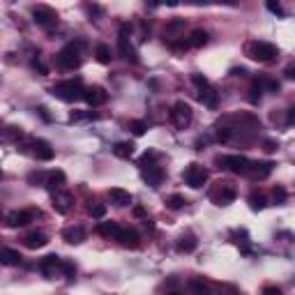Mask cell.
I'll return each mask as SVG.
<instances>
[{
  "label": "cell",
  "instance_id": "f5cc1de1",
  "mask_svg": "<svg viewBox=\"0 0 295 295\" xmlns=\"http://www.w3.org/2000/svg\"><path fill=\"white\" fill-rule=\"evenodd\" d=\"M231 74H233V76H245L247 69H245V67H235V69H231Z\"/></svg>",
  "mask_w": 295,
  "mask_h": 295
},
{
  "label": "cell",
  "instance_id": "5bb4252c",
  "mask_svg": "<svg viewBox=\"0 0 295 295\" xmlns=\"http://www.w3.org/2000/svg\"><path fill=\"white\" fill-rule=\"evenodd\" d=\"M23 245L28 247V249H42V247L49 245V235L42 231H30L23 238Z\"/></svg>",
  "mask_w": 295,
  "mask_h": 295
},
{
  "label": "cell",
  "instance_id": "7402d4cb",
  "mask_svg": "<svg viewBox=\"0 0 295 295\" xmlns=\"http://www.w3.org/2000/svg\"><path fill=\"white\" fill-rule=\"evenodd\" d=\"M120 231H122V228H120L115 221H101L99 226H97V233H99V235H104V238H108V240H111V238L118 240Z\"/></svg>",
  "mask_w": 295,
  "mask_h": 295
},
{
  "label": "cell",
  "instance_id": "7dc6e473",
  "mask_svg": "<svg viewBox=\"0 0 295 295\" xmlns=\"http://www.w3.org/2000/svg\"><path fill=\"white\" fill-rule=\"evenodd\" d=\"M263 295H282V289H277V286H265Z\"/></svg>",
  "mask_w": 295,
  "mask_h": 295
},
{
  "label": "cell",
  "instance_id": "3957f363",
  "mask_svg": "<svg viewBox=\"0 0 295 295\" xmlns=\"http://www.w3.org/2000/svg\"><path fill=\"white\" fill-rule=\"evenodd\" d=\"M214 162L219 164V169L231 171L235 176H247V171H249V166H251V162L245 155H221V157H217Z\"/></svg>",
  "mask_w": 295,
  "mask_h": 295
},
{
  "label": "cell",
  "instance_id": "e0dca14e",
  "mask_svg": "<svg viewBox=\"0 0 295 295\" xmlns=\"http://www.w3.org/2000/svg\"><path fill=\"white\" fill-rule=\"evenodd\" d=\"M118 242L122 247H127V249H136L141 245V238H138V233L134 228H122L118 235Z\"/></svg>",
  "mask_w": 295,
  "mask_h": 295
},
{
  "label": "cell",
  "instance_id": "f907efd6",
  "mask_svg": "<svg viewBox=\"0 0 295 295\" xmlns=\"http://www.w3.org/2000/svg\"><path fill=\"white\" fill-rule=\"evenodd\" d=\"M286 122H289V125H295V106H293V108H289V115H286Z\"/></svg>",
  "mask_w": 295,
  "mask_h": 295
},
{
  "label": "cell",
  "instance_id": "816d5d0a",
  "mask_svg": "<svg viewBox=\"0 0 295 295\" xmlns=\"http://www.w3.org/2000/svg\"><path fill=\"white\" fill-rule=\"evenodd\" d=\"M134 214H136V217H143V219H148V214H145V210H143L141 205L134 207Z\"/></svg>",
  "mask_w": 295,
  "mask_h": 295
},
{
  "label": "cell",
  "instance_id": "6da1fadb",
  "mask_svg": "<svg viewBox=\"0 0 295 295\" xmlns=\"http://www.w3.org/2000/svg\"><path fill=\"white\" fill-rule=\"evenodd\" d=\"M51 95L63 101H79L86 97V88H83L81 79H67V81L56 83V86L51 88Z\"/></svg>",
  "mask_w": 295,
  "mask_h": 295
},
{
  "label": "cell",
  "instance_id": "9c48e42d",
  "mask_svg": "<svg viewBox=\"0 0 295 295\" xmlns=\"http://www.w3.org/2000/svg\"><path fill=\"white\" fill-rule=\"evenodd\" d=\"M37 214H39L37 210H14V212H9L5 217V221L9 228H21V226H28Z\"/></svg>",
  "mask_w": 295,
  "mask_h": 295
},
{
  "label": "cell",
  "instance_id": "f1b7e54d",
  "mask_svg": "<svg viewBox=\"0 0 295 295\" xmlns=\"http://www.w3.org/2000/svg\"><path fill=\"white\" fill-rule=\"evenodd\" d=\"M265 205H268L265 196L258 194V192H251V194H249V207H251V210H254V212H258V210H263Z\"/></svg>",
  "mask_w": 295,
  "mask_h": 295
},
{
  "label": "cell",
  "instance_id": "277c9868",
  "mask_svg": "<svg viewBox=\"0 0 295 295\" xmlns=\"http://www.w3.org/2000/svg\"><path fill=\"white\" fill-rule=\"evenodd\" d=\"M56 63L60 69H76L81 65V44H67L56 56Z\"/></svg>",
  "mask_w": 295,
  "mask_h": 295
},
{
  "label": "cell",
  "instance_id": "8d00e7d4",
  "mask_svg": "<svg viewBox=\"0 0 295 295\" xmlns=\"http://www.w3.org/2000/svg\"><path fill=\"white\" fill-rule=\"evenodd\" d=\"M189 39H178V42H171V51L173 53H182V51H187L189 49Z\"/></svg>",
  "mask_w": 295,
  "mask_h": 295
},
{
  "label": "cell",
  "instance_id": "2e32d148",
  "mask_svg": "<svg viewBox=\"0 0 295 295\" xmlns=\"http://www.w3.org/2000/svg\"><path fill=\"white\" fill-rule=\"evenodd\" d=\"M32 148H35V150H32V155H35L39 162H51V159H53V155H56V150H53V148H51L46 141H39V138H37V141H32Z\"/></svg>",
  "mask_w": 295,
  "mask_h": 295
},
{
  "label": "cell",
  "instance_id": "9a60e30c",
  "mask_svg": "<svg viewBox=\"0 0 295 295\" xmlns=\"http://www.w3.org/2000/svg\"><path fill=\"white\" fill-rule=\"evenodd\" d=\"M51 201H53L51 205H53V210H56L58 214H67L69 210H72V196L65 194V192H56Z\"/></svg>",
  "mask_w": 295,
  "mask_h": 295
},
{
  "label": "cell",
  "instance_id": "4dcf8cb0",
  "mask_svg": "<svg viewBox=\"0 0 295 295\" xmlns=\"http://www.w3.org/2000/svg\"><path fill=\"white\" fill-rule=\"evenodd\" d=\"M189 291H192V295H210L203 279H189Z\"/></svg>",
  "mask_w": 295,
  "mask_h": 295
},
{
  "label": "cell",
  "instance_id": "b9f144b4",
  "mask_svg": "<svg viewBox=\"0 0 295 295\" xmlns=\"http://www.w3.org/2000/svg\"><path fill=\"white\" fill-rule=\"evenodd\" d=\"M32 69H35V72H39V74H49V67H46V65L42 63L39 58H35V60H32Z\"/></svg>",
  "mask_w": 295,
  "mask_h": 295
},
{
  "label": "cell",
  "instance_id": "74e56055",
  "mask_svg": "<svg viewBox=\"0 0 295 295\" xmlns=\"http://www.w3.org/2000/svg\"><path fill=\"white\" fill-rule=\"evenodd\" d=\"M63 270H65V277H67V282H74L76 265L72 263V261H63Z\"/></svg>",
  "mask_w": 295,
  "mask_h": 295
},
{
  "label": "cell",
  "instance_id": "db71d44e",
  "mask_svg": "<svg viewBox=\"0 0 295 295\" xmlns=\"http://www.w3.org/2000/svg\"><path fill=\"white\" fill-rule=\"evenodd\" d=\"M171 295H185V293H171Z\"/></svg>",
  "mask_w": 295,
  "mask_h": 295
},
{
  "label": "cell",
  "instance_id": "d590c367",
  "mask_svg": "<svg viewBox=\"0 0 295 295\" xmlns=\"http://www.w3.org/2000/svg\"><path fill=\"white\" fill-rule=\"evenodd\" d=\"M192 83H194V86H196L198 90H203V88H207V86H210L205 76L198 74V72H194V74H192Z\"/></svg>",
  "mask_w": 295,
  "mask_h": 295
},
{
  "label": "cell",
  "instance_id": "1f68e13d",
  "mask_svg": "<svg viewBox=\"0 0 295 295\" xmlns=\"http://www.w3.org/2000/svg\"><path fill=\"white\" fill-rule=\"evenodd\" d=\"M166 207H169V210H180V207H185V196H180V194H171V196H166Z\"/></svg>",
  "mask_w": 295,
  "mask_h": 295
},
{
  "label": "cell",
  "instance_id": "52a82bcc",
  "mask_svg": "<svg viewBox=\"0 0 295 295\" xmlns=\"http://www.w3.org/2000/svg\"><path fill=\"white\" fill-rule=\"evenodd\" d=\"M235 196H238V192H235L233 185H228V182H219V185L210 192V201H212L214 205H228V203L235 201Z\"/></svg>",
  "mask_w": 295,
  "mask_h": 295
},
{
  "label": "cell",
  "instance_id": "8fae6325",
  "mask_svg": "<svg viewBox=\"0 0 295 295\" xmlns=\"http://www.w3.org/2000/svg\"><path fill=\"white\" fill-rule=\"evenodd\" d=\"M83 99L88 101L90 106H101V104H106L108 93L101 86H90V88H86V97Z\"/></svg>",
  "mask_w": 295,
  "mask_h": 295
},
{
  "label": "cell",
  "instance_id": "cb8c5ba5",
  "mask_svg": "<svg viewBox=\"0 0 295 295\" xmlns=\"http://www.w3.org/2000/svg\"><path fill=\"white\" fill-rule=\"evenodd\" d=\"M198 99H201L203 106L217 108V93H214L210 86H207V88H203V90H198Z\"/></svg>",
  "mask_w": 295,
  "mask_h": 295
},
{
  "label": "cell",
  "instance_id": "5b68a950",
  "mask_svg": "<svg viewBox=\"0 0 295 295\" xmlns=\"http://www.w3.org/2000/svg\"><path fill=\"white\" fill-rule=\"evenodd\" d=\"M207 169H203L201 164H189L187 169H185V173H182V180L187 182L189 187H194V189H198V187H203L207 182Z\"/></svg>",
  "mask_w": 295,
  "mask_h": 295
},
{
  "label": "cell",
  "instance_id": "bcb514c9",
  "mask_svg": "<svg viewBox=\"0 0 295 295\" xmlns=\"http://www.w3.org/2000/svg\"><path fill=\"white\" fill-rule=\"evenodd\" d=\"M268 9H270L272 14H279V16H282V14H284V7L279 5V2H272V0H270V2H268Z\"/></svg>",
  "mask_w": 295,
  "mask_h": 295
},
{
  "label": "cell",
  "instance_id": "ab89813d",
  "mask_svg": "<svg viewBox=\"0 0 295 295\" xmlns=\"http://www.w3.org/2000/svg\"><path fill=\"white\" fill-rule=\"evenodd\" d=\"M28 182L37 187V185H42V182H44V173H39V171H32L30 176H28ZM44 185H46V182H44Z\"/></svg>",
  "mask_w": 295,
  "mask_h": 295
},
{
  "label": "cell",
  "instance_id": "d6986e66",
  "mask_svg": "<svg viewBox=\"0 0 295 295\" xmlns=\"http://www.w3.org/2000/svg\"><path fill=\"white\" fill-rule=\"evenodd\" d=\"M56 268H63V258L58 256V254H49V256H44L42 261H39V270L44 272L46 277L53 275Z\"/></svg>",
  "mask_w": 295,
  "mask_h": 295
},
{
  "label": "cell",
  "instance_id": "ee69618b",
  "mask_svg": "<svg viewBox=\"0 0 295 295\" xmlns=\"http://www.w3.org/2000/svg\"><path fill=\"white\" fill-rule=\"evenodd\" d=\"M86 118H95L93 113H81V111H72V113H69V120H72V122H74V120H86Z\"/></svg>",
  "mask_w": 295,
  "mask_h": 295
},
{
  "label": "cell",
  "instance_id": "603a6c76",
  "mask_svg": "<svg viewBox=\"0 0 295 295\" xmlns=\"http://www.w3.org/2000/svg\"><path fill=\"white\" fill-rule=\"evenodd\" d=\"M23 258H21V254L16 249H9V247H5V249L0 251V263L2 265H19Z\"/></svg>",
  "mask_w": 295,
  "mask_h": 295
},
{
  "label": "cell",
  "instance_id": "30bf717a",
  "mask_svg": "<svg viewBox=\"0 0 295 295\" xmlns=\"http://www.w3.org/2000/svg\"><path fill=\"white\" fill-rule=\"evenodd\" d=\"M275 171V164L272 162H251L249 171H247V178L249 180H265Z\"/></svg>",
  "mask_w": 295,
  "mask_h": 295
},
{
  "label": "cell",
  "instance_id": "e575fe53",
  "mask_svg": "<svg viewBox=\"0 0 295 295\" xmlns=\"http://www.w3.org/2000/svg\"><path fill=\"white\" fill-rule=\"evenodd\" d=\"M23 134H21L19 127H5V132H2V138L5 141H14V138H21Z\"/></svg>",
  "mask_w": 295,
  "mask_h": 295
},
{
  "label": "cell",
  "instance_id": "f6af8a7d",
  "mask_svg": "<svg viewBox=\"0 0 295 295\" xmlns=\"http://www.w3.org/2000/svg\"><path fill=\"white\" fill-rule=\"evenodd\" d=\"M277 148H279V143H277V141H270V138H268V141H263V150L265 152H277Z\"/></svg>",
  "mask_w": 295,
  "mask_h": 295
},
{
  "label": "cell",
  "instance_id": "ffe728a7",
  "mask_svg": "<svg viewBox=\"0 0 295 295\" xmlns=\"http://www.w3.org/2000/svg\"><path fill=\"white\" fill-rule=\"evenodd\" d=\"M108 198H111V203L118 207H125L132 203V194L129 192H125V189H120V187H111L108 189Z\"/></svg>",
  "mask_w": 295,
  "mask_h": 295
},
{
  "label": "cell",
  "instance_id": "83f0119b",
  "mask_svg": "<svg viewBox=\"0 0 295 295\" xmlns=\"http://www.w3.org/2000/svg\"><path fill=\"white\" fill-rule=\"evenodd\" d=\"M189 44L196 46V49H201V46L207 44V32L201 30V28H196L194 32H192V37H189Z\"/></svg>",
  "mask_w": 295,
  "mask_h": 295
},
{
  "label": "cell",
  "instance_id": "681fc988",
  "mask_svg": "<svg viewBox=\"0 0 295 295\" xmlns=\"http://www.w3.org/2000/svg\"><path fill=\"white\" fill-rule=\"evenodd\" d=\"M37 113L42 115V120H46V122H51V115H49V111H46V106H39V108H37Z\"/></svg>",
  "mask_w": 295,
  "mask_h": 295
},
{
  "label": "cell",
  "instance_id": "7bdbcfd3",
  "mask_svg": "<svg viewBox=\"0 0 295 295\" xmlns=\"http://www.w3.org/2000/svg\"><path fill=\"white\" fill-rule=\"evenodd\" d=\"M263 88H268V90H270V93H279V83H277L275 81V79H265V81H263Z\"/></svg>",
  "mask_w": 295,
  "mask_h": 295
},
{
  "label": "cell",
  "instance_id": "44dd1931",
  "mask_svg": "<svg viewBox=\"0 0 295 295\" xmlns=\"http://www.w3.org/2000/svg\"><path fill=\"white\" fill-rule=\"evenodd\" d=\"M143 180L150 187H159L164 182V169L162 166H148V169H143Z\"/></svg>",
  "mask_w": 295,
  "mask_h": 295
},
{
  "label": "cell",
  "instance_id": "d4e9b609",
  "mask_svg": "<svg viewBox=\"0 0 295 295\" xmlns=\"http://www.w3.org/2000/svg\"><path fill=\"white\" fill-rule=\"evenodd\" d=\"M65 180H67V178H65L63 171H53V173H49V178H46V187H49L51 192L56 194L58 189L65 185Z\"/></svg>",
  "mask_w": 295,
  "mask_h": 295
},
{
  "label": "cell",
  "instance_id": "7a4b0ae2",
  "mask_svg": "<svg viewBox=\"0 0 295 295\" xmlns=\"http://www.w3.org/2000/svg\"><path fill=\"white\" fill-rule=\"evenodd\" d=\"M245 51H247V56H249L251 60H256V63H270V60H275V58L279 56V49H277L275 44H270V42H261V39L249 42Z\"/></svg>",
  "mask_w": 295,
  "mask_h": 295
},
{
  "label": "cell",
  "instance_id": "7c38bea8",
  "mask_svg": "<svg viewBox=\"0 0 295 295\" xmlns=\"http://www.w3.org/2000/svg\"><path fill=\"white\" fill-rule=\"evenodd\" d=\"M118 51H120V56L125 58V60H129V63H138V53H136V49H134V44L129 42L127 35H120L118 37Z\"/></svg>",
  "mask_w": 295,
  "mask_h": 295
},
{
  "label": "cell",
  "instance_id": "4fadbf2b",
  "mask_svg": "<svg viewBox=\"0 0 295 295\" xmlns=\"http://www.w3.org/2000/svg\"><path fill=\"white\" fill-rule=\"evenodd\" d=\"M196 247H198V240H196V235L192 231L182 233L180 238H178V242H176V249L180 251V254H192Z\"/></svg>",
  "mask_w": 295,
  "mask_h": 295
},
{
  "label": "cell",
  "instance_id": "836d02e7",
  "mask_svg": "<svg viewBox=\"0 0 295 295\" xmlns=\"http://www.w3.org/2000/svg\"><path fill=\"white\" fill-rule=\"evenodd\" d=\"M88 212L93 219H101V217L106 214V205H104V203H93V205L88 207Z\"/></svg>",
  "mask_w": 295,
  "mask_h": 295
},
{
  "label": "cell",
  "instance_id": "484cf974",
  "mask_svg": "<svg viewBox=\"0 0 295 295\" xmlns=\"http://www.w3.org/2000/svg\"><path fill=\"white\" fill-rule=\"evenodd\" d=\"M113 155L120 159H129L134 155V143H129V141H120V143L113 145Z\"/></svg>",
  "mask_w": 295,
  "mask_h": 295
},
{
  "label": "cell",
  "instance_id": "ba28073f",
  "mask_svg": "<svg viewBox=\"0 0 295 295\" xmlns=\"http://www.w3.org/2000/svg\"><path fill=\"white\" fill-rule=\"evenodd\" d=\"M32 19H35L37 25L51 30V28L58 23V14H56V9H51V7H46V5H37V7H32Z\"/></svg>",
  "mask_w": 295,
  "mask_h": 295
},
{
  "label": "cell",
  "instance_id": "8992f818",
  "mask_svg": "<svg viewBox=\"0 0 295 295\" xmlns=\"http://www.w3.org/2000/svg\"><path fill=\"white\" fill-rule=\"evenodd\" d=\"M192 118H194V111H192V106H189L187 101L180 99L171 106V120H173V125L180 127V129H185V127L192 122Z\"/></svg>",
  "mask_w": 295,
  "mask_h": 295
},
{
  "label": "cell",
  "instance_id": "60d3db41",
  "mask_svg": "<svg viewBox=\"0 0 295 295\" xmlns=\"http://www.w3.org/2000/svg\"><path fill=\"white\" fill-rule=\"evenodd\" d=\"M180 28H185V19H173V21H169V23H166V30H171V32L180 30Z\"/></svg>",
  "mask_w": 295,
  "mask_h": 295
},
{
  "label": "cell",
  "instance_id": "f546056e",
  "mask_svg": "<svg viewBox=\"0 0 295 295\" xmlns=\"http://www.w3.org/2000/svg\"><path fill=\"white\" fill-rule=\"evenodd\" d=\"M263 97V81H251V88H249V101L251 104H258Z\"/></svg>",
  "mask_w": 295,
  "mask_h": 295
},
{
  "label": "cell",
  "instance_id": "f35d334b",
  "mask_svg": "<svg viewBox=\"0 0 295 295\" xmlns=\"http://www.w3.org/2000/svg\"><path fill=\"white\" fill-rule=\"evenodd\" d=\"M272 198H275V203H286L289 194H286V189L284 187H275L272 189Z\"/></svg>",
  "mask_w": 295,
  "mask_h": 295
},
{
  "label": "cell",
  "instance_id": "d6a6232c",
  "mask_svg": "<svg viewBox=\"0 0 295 295\" xmlns=\"http://www.w3.org/2000/svg\"><path fill=\"white\" fill-rule=\"evenodd\" d=\"M129 132L134 134V136H143L145 134V129H148V125H145L143 120H129Z\"/></svg>",
  "mask_w": 295,
  "mask_h": 295
},
{
  "label": "cell",
  "instance_id": "ac0fdd59",
  "mask_svg": "<svg viewBox=\"0 0 295 295\" xmlns=\"http://www.w3.org/2000/svg\"><path fill=\"white\" fill-rule=\"evenodd\" d=\"M63 240L69 242V245H81L86 240V228L83 226H67L63 231Z\"/></svg>",
  "mask_w": 295,
  "mask_h": 295
},
{
  "label": "cell",
  "instance_id": "c3c4849f",
  "mask_svg": "<svg viewBox=\"0 0 295 295\" xmlns=\"http://www.w3.org/2000/svg\"><path fill=\"white\" fill-rule=\"evenodd\" d=\"M284 74H286V79H291V81H295V63L289 65V67L284 69Z\"/></svg>",
  "mask_w": 295,
  "mask_h": 295
},
{
  "label": "cell",
  "instance_id": "4316f807",
  "mask_svg": "<svg viewBox=\"0 0 295 295\" xmlns=\"http://www.w3.org/2000/svg\"><path fill=\"white\" fill-rule=\"evenodd\" d=\"M95 58H97V60H99L101 65H108L111 63V46L108 44H97L95 46Z\"/></svg>",
  "mask_w": 295,
  "mask_h": 295
}]
</instances>
